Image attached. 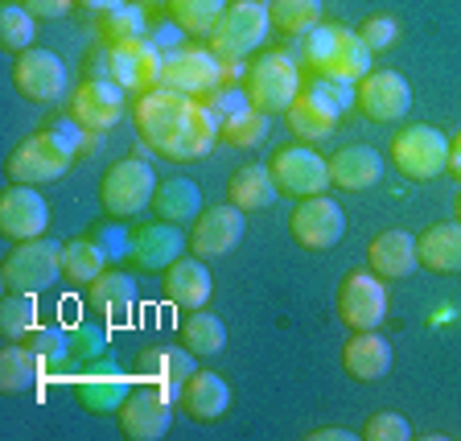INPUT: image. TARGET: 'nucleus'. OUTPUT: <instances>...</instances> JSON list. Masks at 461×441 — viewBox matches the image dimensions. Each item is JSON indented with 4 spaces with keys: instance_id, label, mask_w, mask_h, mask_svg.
<instances>
[{
    "instance_id": "obj_49",
    "label": "nucleus",
    "mask_w": 461,
    "mask_h": 441,
    "mask_svg": "<svg viewBox=\"0 0 461 441\" xmlns=\"http://www.w3.org/2000/svg\"><path fill=\"white\" fill-rule=\"evenodd\" d=\"M449 173H453V178H457V182H461V133L449 141Z\"/></svg>"
},
{
    "instance_id": "obj_28",
    "label": "nucleus",
    "mask_w": 461,
    "mask_h": 441,
    "mask_svg": "<svg viewBox=\"0 0 461 441\" xmlns=\"http://www.w3.org/2000/svg\"><path fill=\"white\" fill-rule=\"evenodd\" d=\"M317 75L342 78V83H358L363 75H371V46H366L363 38H358V29L338 25L334 50H330L326 62L317 67Z\"/></svg>"
},
{
    "instance_id": "obj_5",
    "label": "nucleus",
    "mask_w": 461,
    "mask_h": 441,
    "mask_svg": "<svg viewBox=\"0 0 461 441\" xmlns=\"http://www.w3.org/2000/svg\"><path fill=\"white\" fill-rule=\"evenodd\" d=\"M272 13L264 0H230L219 25L211 29V50L219 58H248L268 41Z\"/></svg>"
},
{
    "instance_id": "obj_39",
    "label": "nucleus",
    "mask_w": 461,
    "mask_h": 441,
    "mask_svg": "<svg viewBox=\"0 0 461 441\" xmlns=\"http://www.w3.org/2000/svg\"><path fill=\"white\" fill-rule=\"evenodd\" d=\"M227 5L230 0H169V17L173 25H182V33H211Z\"/></svg>"
},
{
    "instance_id": "obj_17",
    "label": "nucleus",
    "mask_w": 461,
    "mask_h": 441,
    "mask_svg": "<svg viewBox=\"0 0 461 441\" xmlns=\"http://www.w3.org/2000/svg\"><path fill=\"white\" fill-rule=\"evenodd\" d=\"M355 107L375 124H392L412 107V87L395 70H371L355 83Z\"/></svg>"
},
{
    "instance_id": "obj_12",
    "label": "nucleus",
    "mask_w": 461,
    "mask_h": 441,
    "mask_svg": "<svg viewBox=\"0 0 461 441\" xmlns=\"http://www.w3.org/2000/svg\"><path fill=\"white\" fill-rule=\"evenodd\" d=\"M161 87H173L182 96H211L214 87H222V58L214 50L202 46H182L165 54V70H161Z\"/></svg>"
},
{
    "instance_id": "obj_37",
    "label": "nucleus",
    "mask_w": 461,
    "mask_h": 441,
    "mask_svg": "<svg viewBox=\"0 0 461 441\" xmlns=\"http://www.w3.org/2000/svg\"><path fill=\"white\" fill-rule=\"evenodd\" d=\"M268 120H272L268 112L243 104V107H235L230 115H222L219 136L230 144V149H256V144H264V136H268Z\"/></svg>"
},
{
    "instance_id": "obj_2",
    "label": "nucleus",
    "mask_w": 461,
    "mask_h": 441,
    "mask_svg": "<svg viewBox=\"0 0 461 441\" xmlns=\"http://www.w3.org/2000/svg\"><path fill=\"white\" fill-rule=\"evenodd\" d=\"M86 128H78L75 120L67 124H54V128H41L33 133L29 141H21L9 157V178L21 186H46L67 178L75 157L83 153V141H86Z\"/></svg>"
},
{
    "instance_id": "obj_19",
    "label": "nucleus",
    "mask_w": 461,
    "mask_h": 441,
    "mask_svg": "<svg viewBox=\"0 0 461 441\" xmlns=\"http://www.w3.org/2000/svg\"><path fill=\"white\" fill-rule=\"evenodd\" d=\"M50 227V207L38 194V186H21L13 182L9 190L0 194V231L9 240H38Z\"/></svg>"
},
{
    "instance_id": "obj_10",
    "label": "nucleus",
    "mask_w": 461,
    "mask_h": 441,
    "mask_svg": "<svg viewBox=\"0 0 461 441\" xmlns=\"http://www.w3.org/2000/svg\"><path fill=\"white\" fill-rule=\"evenodd\" d=\"M120 433L128 441H161L173 425V396L149 380H136L128 400L120 404Z\"/></svg>"
},
{
    "instance_id": "obj_30",
    "label": "nucleus",
    "mask_w": 461,
    "mask_h": 441,
    "mask_svg": "<svg viewBox=\"0 0 461 441\" xmlns=\"http://www.w3.org/2000/svg\"><path fill=\"white\" fill-rule=\"evenodd\" d=\"M276 194H280V186H276V178H272V170H264V165H243L227 182V198L235 202L243 215L268 211L272 202H276Z\"/></svg>"
},
{
    "instance_id": "obj_4",
    "label": "nucleus",
    "mask_w": 461,
    "mask_h": 441,
    "mask_svg": "<svg viewBox=\"0 0 461 441\" xmlns=\"http://www.w3.org/2000/svg\"><path fill=\"white\" fill-rule=\"evenodd\" d=\"M62 277V243L46 240H21L9 252V260L0 264V285L5 293H41Z\"/></svg>"
},
{
    "instance_id": "obj_18",
    "label": "nucleus",
    "mask_w": 461,
    "mask_h": 441,
    "mask_svg": "<svg viewBox=\"0 0 461 441\" xmlns=\"http://www.w3.org/2000/svg\"><path fill=\"white\" fill-rule=\"evenodd\" d=\"M190 248V235L177 231V223H149V227H136L128 235V260H132L140 272H165L173 260H182V252Z\"/></svg>"
},
{
    "instance_id": "obj_27",
    "label": "nucleus",
    "mask_w": 461,
    "mask_h": 441,
    "mask_svg": "<svg viewBox=\"0 0 461 441\" xmlns=\"http://www.w3.org/2000/svg\"><path fill=\"white\" fill-rule=\"evenodd\" d=\"M416 256L429 272H461V223H432L416 235Z\"/></svg>"
},
{
    "instance_id": "obj_14",
    "label": "nucleus",
    "mask_w": 461,
    "mask_h": 441,
    "mask_svg": "<svg viewBox=\"0 0 461 441\" xmlns=\"http://www.w3.org/2000/svg\"><path fill=\"white\" fill-rule=\"evenodd\" d=\"M13 83L29 104H54V99L67 96V62L54 50L29 46L13 62Z\"/></svg>"
},
{
    "instance_id": "obj_20",
    "label": "nucleus",
    "mask_w": 461,
    "mask_h": 441,
    "mask_svg": "<svg viewBox=\"0 0 461 441\" xmlns=\"http://www.w3.org/2000/svg\"><path fill=\"white\" fill-rule=\"evenodd\" d=\"M136 388V380L115 363H95L91 372L78 375V404L86 413H120V404L128 400V392Z\"/></svg>"
},
{
    "instance_id": "obj_3",
    "label": "nucleus",
    "mask_w": 461,
    "mask_h": 441,
    "mask_svg": "<svg viewBox=\"0 0 461 441\" xmlns=\"http://www.w3.org/2000/svg\"><path fill=\"white\" fill-rule=\"evenodd\" d=\"M248 104L259 107V112L268 115H280L293 107V99L301 96V67L297 58L288 54V50H268V54L259 58L256 67L248 70Z\"/></svg>"
},
{
    "instance_id": "obj_6",
    "label": "nucleus",
    "mask_w": 461,
    "mask_h": 441,
    "mask_svg": "<svg viewBox=\"0 0 461 441\" xmlns=\"http://www.w3.org/2000/svg\"><path fill=\"white\" fill-rule=\"evenodd\" d=\"M157 186L161 182H157L153 165L140 161V157H124V161H115L112 170L104 173L99 202H104V211L112 215V219H132L144 207H153Z\"/></svg>"
},
{
    "instance_id": "obj_11",
    "label": "nucleus",
    "mask_w": 461,
    "mask_h": 441,
    "mask_svg": "<svg viewBox=\"0 0 461 441\" xmlns=\"http://www.w3.org/2000/svg\"><path fill=\"white\" fill-rule=\"evenodd\" d=\"M128 91L115 78H104V75H91L75 87V96H70V120L86 133H107L124 120V107H128Z\"/></svg>"
},
{
    "instance_id": "obj_34",
    "label": "nucleus",
    "mask_w": 461,
    "mask_h": 441,
    "mask_svg": "<svg viewBox=\"0 0 461 441\" xmlns=\"http://www.w3.org/2000/svg\"><path fill=\"white\" fill-rule=\"evenodd\" d=\"M285 120H288V133L297 136V141L313 144V141H326V136L338 128V120H342V115L326 112V107L313 104V99H309L305 91H301V96L293 99V107L285 112Z\"/></svg>"
},
{
    "instance_id": "obj_50",
    "label": "nucleus",
    "mask_w": 461,
    "mask_h": 441,
    "mask_svg": "<svg viewBox=\"0 0 461 441\" xmlns=\"http://www.w3.org/2000/svg\"><path fill=\"white\" fill-rule=\"evenodd\" d=\"M78 5H86L91 13H112V9H120V5H128V0H78Z\"/></svg>"
},
{
    "instance_id": "obj_31",
    "label": "nucleus",
    "mask_w": 461,
    "mask_h": 441,
    "mask_svg": "<svg viewBox=\"0 0 461 441\" xmlns=\"http://www.w3.org/2000/svg\"><path fill=\"white\" fill-rule=\"evenodd\" d=\"M107 264H112L107 243H99V240L62 243V277H67L70 285H91V280H99L107 272Z\"/></svg>"
},
{
    "instance_id": "obj_38",
    "label": "nucleus",
    "mask_w": 461,
    "mask_h": 441,
    "mask_svg": "<svg viewBox=\"0 0 461 441\" xmlns=\"http://www.w3.org/2000/svg\"><path fill=\"white\" fill-rule=\"evenodd\" d=\"M99 33L107 38V46H115V41L149 38L153 29H149V13H144V5L128 0V5H120V9H112V13H99Z\"/></svg>"
},
{
    "instance_id": "obj_47",
    "label": "nucleus",
    "mask_w": 461,
    "mask_h": 441,
    "mask_svg": "<svg viewBox=\"0 0 461 441\" xmlns=\"http://www.w3.org/2000/svg\"><path fill=\"white\" fill-rule=\"evenodd\" d=\"M78 0H25V9L33 13L38 21H62L70 9H75Z\"/></svg>"
},
{
    "instance_id": "obj_35",
    "label": "nucleus",
    "mask_w": 461,
    "mask_h": 441,
    "mask_svg": "<svg viewBox=\"0 0 461 441\" xmlns=\"http://www.w3.org/2000/svg\"><path fill=\"white\" fill-rule=\"evenodd\" d=\"M272 13V29L288 33V38H305L321 25V13H326V0H268Z\"/></svg>"
},
{
    "instance_id": "obj_13",
    "label": "nucleus",
    "mask_w": 461,
    "mask_h": 441,
    "mask_svg": "<svg viewBox=\"0 0 461 441\" xmlns=\"http://www.w3.org/2000/svg\"><path fill=\"white\" fill-rule=\"evenodd\" d=\"M338 317L350 330H379L387 317V285L379 272H350L338 289Z\"/></svg>"
},
{
    "instance_id": "obj_45",
    "label": "nucleus",
    "mask_w": 461,
    "mask_h": 441,
    "mask_svg": "<svg viewBox=\"0 0 461 441\" xmlns=\"http://www.w3.org/2000/svg\"><path fill=\"white\" fill-rule=\"evenodd\" d=\"M358 437H366V441H408L412 437V425H408V417H400V413H375V417H366V425H363Z\"/></svg>"
},
{
    "instance_id": "obj_44",
    "label": "nucleus",
    "mask_w": 461,
    "mask_h": 441,
    "mask_svg": "<svg viewBox=\"0 0 461 441\" xmlns=\"http://www.w3.org/2000/svg\"><path fill=\"white\" fill-rule=\"evenodd\" d=\"M358 38L371 46V54H384V50H392L400 41V21L387 17V13H375V17H366L358 25Z\"/></svg>"
},
{
    "instance_id": "obj_36",
    "label": "nucleus",
    "mask_w": 461,
    "mask_h": 441,
    "mask_svg": "<svg viewBox=\"0 0 461 441\" xmlns=\"http://www.w3.org/2000/svg\"><path fill=\"white\" fill-rule=\"evenodd\" d=\"M41 359L29 351V343H13L0 351V388H5V396H21L29 392V388L38 384V375H41Z\"/></svg>"
},
{
    "instance_id": "obj_25",
    "label": "nucleus",
    "mask_w": 461,
    "mask_h": 441,
    "mask_svg": "<svg viewBox=\"0 0 461 441\" xmlns=\"http://www.w3.org/2000/svg\"><path fill=\"white\" fill-rule=\"evenodd\" d=\"M379 178H384V157L375 149H366V144H346V149H338L330 157V182L338 190H350V194L371 190Z\"/></svg>"
},
{
    "instance_id": "obj_51",
    "label": "nucleus",
    "mask_w": 461,
    "mask_h": 441,
    "mask_svg": "<svg viewBox=\"0 0 461 441\" xmlns=\"http://www.w3.org/2000/svg\"><path fill=\"white\" fill-rule=\"evenodd\" d=\"M140 5H169V0H140Z\"/></svg>"
},
{
    "instance_id": "obj_33",
    "label": "nucleus",
    "mask_w": 461,
    "mask_h": 441,
    "mask_svg": "<svg viewBox=\"0 0 461 441\" xmlns=\"http://www.w3.org/2000/svg\"><path fill=\"white\" fill-rule=\"evenodd\" d=\"M177 335H182L185 351H194L198 359H211L227 346V326H222V317L206 314V309H185Z\"/></svg>"
},
{
    "instance_id": "obj_16",
    "label": "nucleus",
    "mask_w": 461,
    "mask_h": 441,
    "mask_svg": "<svg viewBox=\"0 0 461 441\" xmlns=\"http://www.w3.org/2000/svg\"><path fill=\"white\" fill-rule=\"evenodd\" d=\"M243 211L235 202H219V207H206V211L194 219L190 227V252L202 260H219V256H230V252L243 243Z\"/></svg>"
},
{
    "instance_id": "obj_41",
    "label": "nucleus",
    "mask_w": 461,
    "mask_h": 441,
    "mask_svg": "<svg viewBox=\"0 0 461 441\" xmlns=\"http://www.w3.org/2000/svg\"><path fill=\"white\" fill-rule=\"evenodd\" d=\"M33 33H38V17L25 9V5H5L0 9V46L5 50H29L33 46Z\"/></svg>"
},
{
    "instance_id": "obj_40",
    "label": "nucleus",
    "mask_w": 461,
    "mask_h": 441,
    "mask_svg": "<svg viewBox=\"0 0 461 441\" xmlns=\"http://www.w3.org/2000/svg\"><path fill=\"white\" fill-rule=\"evenodd\" d=\"M0 330L9 338H29L38 330V301H33V293H9L0 301Z\"/></svg>"
},
{
    "instance_id": "obj_9",
    "label": "nucleus",
    "mask_w": 461,
    "mask_h": 441,
    "mask_svg": "<svg viewBox=\"0 0 461 441\" xmlns=\"http://www.w3.org/2000/svg\"><path fill=\"white\" fill-rule=\"evenodd\" d=\"M104 62H107L104 78H115V83L124 87V91H136V96H144V91L161 87L165 50H157V46H153V38L115 41V46H107Z\"/></svg>"
},
{
    "instance_id": "obj_23",
    "label": "nucleus",
    "mask_w": 461,
    "mask_h": 441,
    "mask_svg": "<svg viewBox=\"0 0 461 441\" xmlns=\"http://www.w3.org/2000/svg\"><path fill=\"white\" fill-rule=\"evenodd\" d=\"M366 269L379 272L384 280H403L420 269V256H416V240L408 231H379L371 243H366Z\"/></svg>"
},
{
    "instance_id": "obj_43",
    "label": "nucleus",
    "mask_w": 461,
    "mask_h": 441,
    "mask_svg": "<svg viewBox=\"0 0 461 441\" xmlns=\"http://www.w3.org/2000/svg\"><path fill=\"white\" fill-rule=\"evenodd\" d=\"M29 351H33L46 367H54L70 355V338H67V330H58V326H38L29 335Z\"/></svg>"
},
{
    "instance_id": "obj_29",
    "label": "nucleus",
    "mask_w": 461,
    "mask_h": 441,
    "mask_svg": "<svg viewBox=\"0 0 461 441\" xmlns=\"http://www.w3.org/2000/svg\"><path fill=\"white\" fill-rule=\"evenodd\" d=\"M182 409L194 421H219L230 409V388L222 375L214 372H194L182 388Z\"/></svg>"
},
{
    "instance_id": "obj_46",
    "label": "nucleus",
    "mask_w": 461,
    "mask_h": 441,
    "mask_svg": "<svg viewBox=\"0 0 461 441\" xmlns=\"http://www.w3.org/2000/svg\"><path fill=\"white\" fill-rule=\"evenodd\" d=\"M334 38H338V25H326V21H321L313 33H305V38H301V58H305L309 67L317 70L321 62H326L330 50H334Z\"/></svg>"
},
{
    "instance_id": "obj_26",
    "label": "nucleus",
    "mask_w": 461,
    "mask_h": 441,
    "mask_svg": "<svg viewBox=\"0 0 461 441\" xmlns=\"http://www.w3.org/2000/svg\"><path fill=\"white\" fill-rule=\"evenodd\" d=\"M136 298H140V293H136V280L120 269H107L99 280L86 285V301H91V309H95L104 322H124V317L132 314Z\"/></svg>"
},
{
    "instance_id": "obj_21",
    "label": "nucleus",
    "mask_w": 461,
    "mask_h": 441,
    "mask_svg": "<svg viewBox=\"0 0 461 441\" xmlns=\"http://www.w3.org/2000/svg\"><path fill=\"white\" fill-rule=\"evenodd\" d=\"M161 289H165V298H169V306L206 309V301H211V293H214V280H211V269H206L202 256H182L161 272Z\"/></svg>"
},
{
    "instance_id": "obj_7",
    "label": "nucleus",
    "mask_w": 461,
    "mask_h": 441,
    "mask_svg": "<svg viewBox=\"0 0 461 441\" xmlns=\"http://www.w3.org/2000/svg\"><path fill=\"white\" fill-rule=\"evenodd\" d=\"M392 161L403 178H412V182H432L437 173L449 170V141H445L441 128L412 124L392 141Z\"/></svg>"
},
{
    "instance_id": "obj_52",
    "label": "nucleus",
    "mask_w": 461,
    "mask_h": 441,
    "mask_svg": "<svg viewBox=\"0 0 461 441\" xmlns=\"http://www.w3.org/2000/svg\"><path fill=\"white\" fill-rule=\"evenodd\" d=\"M457 223H461V198H457Z\"/></svg>"
},
{
    "instance_id": "obj_24",
    "label": "nucleus",
    "mask_w": 461,
    "mask_h": 441,
    "mask_svg": "<svg viewBox=\"0 0 461 441\" xmlns=\"http://www.w3.org/2000/svg\"><path fill=\"white\" fill-rule=\"evenodd\" d=\"M194 359L198 355L185 351V346H157V351H144L140 355V375H136V380H149V384H157L161 392H169L173 400H182L185 380L198 372Z\"/></svg>"
},
{
    "instance_id": "obj_48",
    "label": "nucleus",
    "mask_w": 461,
    "mask_h": 441,
    "mask_svg": "<svg viewBox=\"0 0 461 441\" xmlns=\"http://www.w3.org/2000/svg\"><path fill=\"white\" fill-rule=\"evenodd\" d=\"M358 433H350V429H313L309 433V441H355Z\"/></svg>"
},
{
    "instance_id": "obj_22",
    "label": "nucleus",
    "mask_w": 461,
    "mask_h": 441,
    "mask_svg": "<svg viewBox=\"0 0 461 441\" xmlns=\"http://www.w3.org/2000/svg\"><path fill=\"white\" fill-rule=\"evenodd\" d=\"M342 367L358 384H375L392 372V343L379 330H355L350 343L342 346Z\"/></svg>"
},
{
    "instance_id": "obj_1",
    "label": "nucleus",
    "mask_w": 461,
    "mask_h": 441,
    "mask_svg": "<svg viewBox=\"0 0 461 441\" xmlns=\"http://www.w3.org/2000/svg\"><path fill=\"white\" fill-rule=\"evenodd\" d=\"M136 133L169 161H198L222 141L214 107L173 87H153L136 96Z\"/></svg>"
},
{
    "instance_id": "obj_15",
    "label": "nucleus",
    "mask_w": 461,
    "mask_h": 441,
    "mask_svg": "<svg viewBox=\"0 0 461 441\" xmlns=\"http://www.w3.org/2000/svg\"><path fill=\"white\" fill-rule=\"evenodd\" d=\"M288 231H293V240L305 252H330L346 235V215L334 198L313 194V198L297 202V211L288 219Z\"/></svg>"
},
{
    "instance_id": "obj_8",
    "label": "nucleus",
    "mask_w": 461,
    "mask_h": 441,
    "mask_svg": "<svg viewBox=\"0 0 461 441\" xmlns=\"http://www.w3.org/2000/svg\"><path fill=\"white\" fill-rule=\"evenodd\" d=\"M268 170L288 198H313V194H326L330 186H334L330 182V157H321L313 144H305V141L276 149Z\"/></svg>"
},
{
    "instance_id": "obj_42",
    "label": "nucleus",
    "mask_w": 461,
    "mask_h": 441,
    "mask_svg": "<svg viewBox=\"0 0 461 441\" xmlns=\"http://www.w3.org/2000/svg\"><path fill=\"white\" fill-rule=\"evenodd\" d=\"M313 104H321L326 112L334 115H346L355 107V83H342V78H330V75H313L309 87H301Z\"/></svg>"
},
{
    "instance_id": "obj_32",
    "label": "nucleus",
    "mask_w": 461,
    "mask_h": 441,
    "mask_svg": "<svg viewBox=\"0 0 461 441\" xmlns=\"http://www.w3.org/2000/svg\"><path fill=\"white\" fill-rule=\"evenodd\" d=\"M153 211L161 215L165 223H194L202 215V190L190 182V178H169V182L157 186L153 194Z\"/></svg>"
}]
</instances>
